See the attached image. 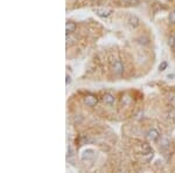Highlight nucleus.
I'll return each instance as SVG.
<instances>
[{
	"label": "nucleus",
	"instance_id": "1",
	"mask_svg": "<svg viewBox=\"0 0 175 173\" xmlns=\"http://www.w3.org/2000/svg\"><path fill=\"white\" fill-rule=\"evenodd\" d=\"M111 70H112V73H113L114 75H118L120 76L123 75V73H124V64H123V62L120 60H118V59H114V60L111 61Z\"/></svg>",
	"mask_w": 175,
	"mask_h": 173
},
{
	"label": "nucleus",
	"instance_id": "2",
	"mask_svg": "<svg viewBox=\"0 0 175 173\" xmlns=\"http://www.w3.org/2000/svg\"><path fill=\"white\" fill-rule=\"evenodd\" d=\"M83 102L86 106L93 108V106H97V103H98V98H97V96H95V95H92V94H89V95H85V96H84Z\"/></svg>",
	"mask_w": 175,
	"mask_h": 173
},
{
	"label": "nucleus",
	"instance_id": "3",
	"mask_svg": "<svg viewBox=\"0 0 175 173\" xmlns=\"http://www.w3.org/2000/svg\"><path fill=\"white\" fill-rule=\"evenodd\" d=\"M146 137H147V139H148L150 142H156L160 138V133L156 129H151V130L147 131Z\"/></svg>",
	"mask_w": 175,
	"mask_h": 173
},
{
	"label": "nucleus",
	"instance_id": "4",
	"mask_svg": "<svg viewBox=\"0 0 175 173\" xmlns=\"http://www.w3.org/2000/svg\"><path fill=\"white\" fill-rule=\"evenodd\" d=\"M102 101H103V102H104L106 106H113L114 102H116V98H114V96L112 95V94H109V92H106V94H104V95H103Z\"/></svg>",
	"mask_w": 175,
	"mask_h": 173
},
{
	"label": "nucleus",
	"instance_id": "5",
	"mask_svg": "<svg viewBox=\"0 0 175 173\" xmlns=\"http://www.w3.org/2000/svg\"><path fill=\"white\" fill-rule=\"evenodd\" d=\"M129 25L132 28H137L140 26V19L137 15H130L129 16Z\"/></svg>",
	"mask_w": 175,
	"mask_h": 173
},
{
	"label": "nucleus",
	"instance_id": "6",
	"mask_svg": "<svg viewBox=\"0 0 175 173\" xmlns=\"http://www.w3.org/2000/svg\"><path fill=\"white\" fill-rule=\"evenodd\" d=\"M159 146H160V150L163 152V154L168 153V149H169V140H168V138H162V139L160 140Z\"/></svg>",
	"mask_w": 175,
	"mask_h": 173
},
{
	"label": "nucleus",
	"instance_id": "7",
	"mask_svg": "<svg viewBox=\"0 0 175 173\" xmlns=\"http://www.w3.org/2000/svg\"><path fill=\"white\" fill-rule=\"evenodd\" d=\"M96 13H97V15L102 16V18H107V16H110L112 14V9H110V8H97Z\"/></svg>",
	"mask_w": 175,
	"mask_h": 173
},
{
	"label": "nucleus",
	"instance_id": "8",
	"mask_svg": "<svg viewBox=\"0 0 175 173\" xmlns=\"http://www.w3.org/2000/svg\"><path fill=\"white\" fill-rule=\"evenodd\" d=\"M141 152L144 156H153V151H152V147L151 145L147 143H144L143 146H141Z\"/></svg>",
	"mask_w": 175,
	"mask_h": 173
},
{
	"label": "nucleus",
	"instance_id": "9",
	"mask_svg": "<svg viewBox=\"0 0 175 173\" xmlns=\"http://www.w3.org/2000/svg\"><path fill=\"white\" fill-rule=\"evenodd\" d=\"M95 157V153H93V151L92 150H86L83 152V154H82V158L83 160H90V159H93Z\"/></svg>",
	"mask_w": 175,
	"mask_h": 173
},
{
	"label": "nucleus",
	"instance_id": "10",
	"mask_svg": "<svg viewBox=\"0 0 175 173\" xmlns=\"http://www.w3.org/2000/svg\"><path fill=\"white\" fill-rule=\"evenodd\" d=\"M66 29H67V34L68 33H74L76 30V23L72 21H68L66 23Z\"/></svg>",
	"mask_w": 175,
	"mask_h": 173
},
{
	"label": "nucleus",
	"instance_id": "11",
	"mask_svg": "<svg viewBox=\"0 0 175 173\" xmlns=\"http://www.w3.org/2000/svg\"><path fill=\"white\" fill-rule=\"evenodd\" d=\"M168 46H169L170 48H175V36L174 35H170V36L168 38Z\"/></svg>",
	"mask_w": 175,
	"mask_h": 173
},
{
	"label": "nucleus",
	"instance_id": "12",
	"mask_svg": "<svg viewBox=\"0 0 175 173\" xmlns=\"http://www.w3.org/2000/svg\"><path fill=\"white\" fill-rule=\"evenodd\" d=\"M168 101L172 103V104H174L175 103V92H170V94H168Z\"/></svg>",
	"mask_w": 175,
	"mask_h": 173
},
{
	"label": "nucleus",
	"instance_id": "13",
	"mask_svg": "<svg viewBox=\"0 0 175 173\" xmlns=\"http://www.w3.org/2000/svg\"><path fill=\"white\" fill-rule=\"evenodd\" d=\"M167 62L166 61H163V62H161L159 66V70L160 71H163V70H166V68H167Z\"/></svg>",
	"mask_w": 175,
	"mask_h": 173
},
{
	"label": "nucleus",
	"instance_id": "14",
	"mask_svg": "<svg viewBox=\"0 0 175 173\" xmlns=\"http://www.w3.org/2000/svg\"><path fill=\"white\" fill-rule=\"evenodd\" d=\"M169 21L170 23H175V11L169 13Z\"/></svg>",
	"mask_w": 175,
	"mask_h": 173
},
{
	"label": "nucleus",
	"instance_id": "15",
	"mask_svg": "<svg viewBox=\"0 0 175 173\" xmlns=\"http://www.w3.org/2000/svg\"><path fill=\"white\" fill-rule=\"evenodd\" d=\"M70 83H71V77H70L69 75H67L66 76V84L68 85V84H70Z\"/></svg>",
	"mask_w": 175,
	"mask_h": 173
}]
</instances>
